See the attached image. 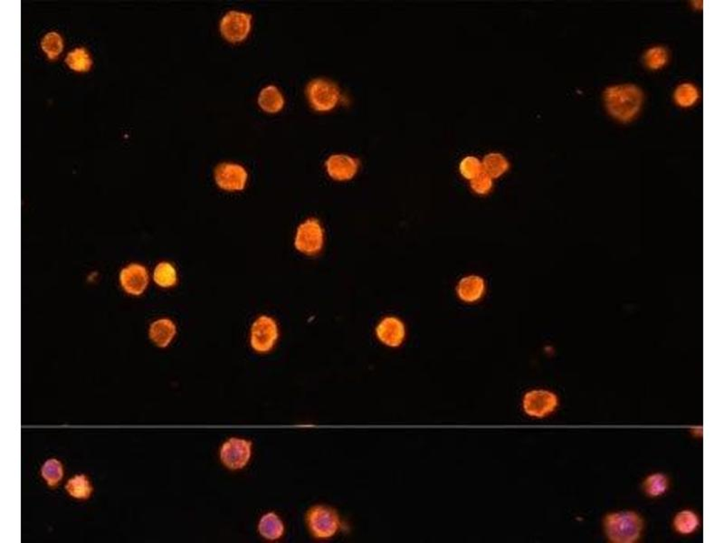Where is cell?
I'll return each instance as SVG.
<instances>
[{
  "label": "cell",
  "instance_id": "obj_7",
  "mask_svg": "<svg viewBox=\"0 0 724 543\" xmlns=\"http://www.w3.org/2000/svg\"><path fill=\"white\" fill-rule=\"evenodd\" d=\"M252 29V16L239 10H230L222 16L219 23L221 35L229 43L246 40Z\"/></svg>",
  "mask_w": 724,
  "mask_h": 543
},
{
  "label": "cell",
  "instance_id": "obj_19",
  "mask_svg": "<svg viewBox=\"0 0 724 543\" xmlns=\"http://www.w3.org/2000/svg\"><path fill=\"white\" fill-rule=\"evenodd\" d=\"M482 170L492 179H498L507 172L510 163L501 153H489L482 160Z\"/></svg>",
  "mask_w": 724,
  "mask_h": 543
},
{
  "label": "cell",
  "instance_id": "obj_16",
  "mask_svg": "<svg viewBox=\"0 0 724 543\" xmlns=\"http://www.w3.org/2000/svg\"><path fill=\"white\" fill-rule=\"evenodd\" d=\"M258 105L264 112L272 113H279L283 110L286 100L283 93L276 86H267L260 90L258 95Z\"/></svg>",
  "mask_w": 724,
  "mask_h": 543
},
{
  "label": "cell",
  "instance_id": "obj_27",
  "mask_svg": "<svg viewBox=\"0 0 724 543\" xmlns=\"http://www.w3.org/2000/svg\"><path fill=\"white\" fill-rule=\"evenodd\" d=\"M643 60L649 69L660 70L668 62V52L663 46H653L646 52Z\"/></svg>",
  "mask_w": 724,
  "mask_h": 543
},
{
  "label": "cell",
  "instance_id": "obj_29",
  "mask_svg": "<svg viewBox=\"0 0 724 543\" xmlns=\"http://www.w3.org/2000/svg\"><path fill=\"white\" fill-rule=\"evenodd\" d=\"M492 185H494V182H492V177L484 170L475 179H472L470 183L471 189L478 195H487L492 190Z\"/></svg>",
  "mask_w": 724,
  "mask_h": 543
},
{
  "label": "cell",
  "instance_id": "obj_4",
  "mask_svg": "<svg viewBox=\"0 0 724 543\" xmlns=\"http://www.w3.org/2000/svg\"><path fill=\"white\" fill-rule=\"evenodd\" d=\"M306 95L311 108L317 112H329L337 106L341 89L331 80L318 77L307 83Z\"/></svg>",
  "mask_w": 724,
  "mask_h": 543
},
{
  "label": "cell",
  "instance_id": "obj_23",
  "mask_svg": "<svg viewBox=\"0 0 724 543\" xmlns=\"http://www.w3.org/2000/svg\"><path fill=\"white\" fill-rule=\"evenodd\" d=\"M41 477L50 488H56L63 477L62 462L56 458H50L41 467Z\"/></svg>",
  "mask_w": 724,
  "mask_h": 543
},
{
  "label": "cell",
  "instance_id": "obj_3",
  "mask_svg": "<svg viewBox=\"0 0 724 543\" xmlns=\"http://www.w3.org/2000/svg\"><path fill=\"white\" fill-rule=\"evenodd\" d=\"M305 522L311 535L316 539L333 538L343 525L337 510L324 505H315L308 509Z\"/></svg>",
  "mask_w": 724,
  "mask_h": 543
},
{
  "label": "cell",
  "instance_id": "obj_6",
  "mask_svg": "<svg viewBox=\"0 0 724 543\" xmlns=\"http://www.w3.org/2000/svg\"><path fill=\"white\" fill-rule=\"evenodd\" d=\"M279 338L276 321L267 315L257 318L251 327L250 343L258 353H269Z\"/></svg>",
  "mask_w": 724,
  "mask_h": 543
},
{
  "label": "cell",
  "instance_id": "obj_13",
  "mask_svg": "<svg viewBox=\"0 0 724 543\" xmlns=\"http://www.w3.org/2000/svg\"><path fill=\"white\" fill-rule=\"evenodd\" d=\"M376 334L378 340L386 346L400 347L405 337V324L395 317L384 318L378 324Z\"/></svg>",
  "mask_w": 724,
  "mask_h": 543
},
{
  "label": "cell",
  "instance_id": "obj_21",
  "mask_svg": "<svg viewBox=\"0 0 724 543\" xmlns=\"http://www.w3.org/2000/svg\"><path fill=\"white\" fill-rule=\"evenodd\" d=\"M699 97L698 89L691 83H683L677 86L673 95L676 105L682 108H690L695 105Z\"/></svg>",
  "mask_w": 724,
  "mask_h": 543
},
{
  "label": "cell",
  "instance_id": "obj_26",
  "mask_svg": "<svg viewBox=\"0 0 724 543\" xmlns=\"http://www.w3.org/2000/svg\"><path fill=\"white\" fill-rule=\"evenodd\" d=\"M41 48L48 59H58L63 50L62 36L53 31L46 33L42 39Z\"/></svg>",
  "mask_w": 724,
  "mask_h": 543
},
{
  "label": "cell",
  "instance_id": "obj_10",
  "mask_svg": "<svg viewBox=\"0 0 724 543\" xmlns=\"http://www.w3.org/2000/svg\"><path fill=\"white\" fill-rule=\"evenodd\" d=\"M217 185L224 190L241 191L246 189L248 173L242 165L233 162H221L214 172Z\"/></svg>",
  "mask_w": 724,
  "mask_h": 543
},
{
  "label": "cell",
  "instance_id": "obj_20",
  "mask_svg": "<svg viewBox=\"0 0 724 543\" xmlns=\"http://www.w3.org/2000/svg\"><path fill=\"white\" fill-rule=\"evenodd\" d=\"M700 525L698 515L690 510L678 512L673 519V528L680 534L689 535L695 532Z\"/></svg>",
  "mask_w": 724,
  "mask_h": 543
},
{
  "label": "cell",
  "instance_id": "obj_11",
  "mask_svg": "<svg viewBox=\"0 0 724 543\" xmlns=\"http://www.w3.org/2000/svg\"><path fill=\"white\" fill-rule=\"evenodd\" d=\"M360 167V160L347 154H333L325 162V169L331 179L337 181L353 180Z\"/></svg>",
  "mask_w": 724,
  "mask_h": 543
},
{
  "label": "cell",
  "instance_id": "obj_22",
  "mask_svg": "<svg viewBox=\"0 0 724 543\" xmlns=\"http://www.w3.org/2000/svg\"><path fill=\"white\" fill-rule=\"evenodd\" d=\"M669 488V479L661 472L648 475L643 482V492L649 497H658L665 495Z\"/></svg>",
  "mask_w": 724,
  "mask_h": 543
},
{
  "label": "cell",
  "instance_id": "obj_18",
  "mask_svg": "<svg viewBox=\"0 0 724 543\" xmlns=\"http://www.w3.org/2000/svg\"><path fill=\"white\" fill-rule=\"evenodd\" d=\"M66 491L77 500H88L93 494V488L90 479L85 474H81L76 475L75 477L67 481Z\"/></svg>",
  "mask_w": 724,
  "mask_h": 543
},
{
  "label": "cell",
  "instance_id": "obj_9",
  "mask_svg": "<svg viewBox=\"0 0 724 543\" xmlns=\"http://www.w3.org/2000/svg\"><path fill=\"white\" fill-rule=\"evenodd\" d=\"M559 405L557 395L545 390L526 392L522 398V408L529 417L543 418L556 410Z\"/></svg>",
  "mask_w": 724,
  "mask_h": 543
},
{
  "label": "cell",
  "instance_id": "obj_5",
  "mask_svg": "<svg viewBox=\"0 0 724 543\" xmlns=\"http://www.w3.org/2000/svg\"><path fill=\"white\" fill-rule=\"evenodd\" d=\"M253 444L242 438L232 437L221 445L220 462L231 471L242 470L252 457Z\"/></svg>",
  "mask_w": 724,
  "mask_h": 543
},
{
  "label": "cell",
  "instance_id": "obj_15",
  "mask_svg": "<svg viewBox=\"0 0 724 543\" xmlns=\"http://www.w3.org/2000/svg\"><path fill=\"white\" fill-rule=\"evenodd\" d=\"M257 531L266 541L276 542L284 535L286 526L279 515L274 512H269L260 518Z\"/></svg>",
  "mask_w": 724,
  "mask_h": 543
},
{
  "label": "cell",
  "instance_id": "obj_1",
  "mask_svg": "<svg viewBox=\"0 0 724 543\" xmlns=\"http://www.w3.org/2000/svg\"><path fill=\"white\" fill-rule=\"evenodd\" d=\"M643 93L632 83L609 86L604 90L606 110L620 123L631 122L642 108Z\"/></svg>",
  "mask_w": 724,
  "mask_h": 543
},
{
  "label": "cell",
  "instance_id": "obj_17",
  "mask_svg": "<svg viewBox=\"0 0 724 543\" xmlns=\"http://www.w3.org/2000/svg\"><path fill=\"white\" fill-rule=\"evenodd\" d=\"M176 333V325L169 319L157 320L150 327V340L160 348L169 346Z\"/></svg>",
  "mask_w": 724,
  "mask_h": 543
},
{
  "label": "cell",
  "instance_id": "obj_12",
  "mask_svg": "<svg viewBox=\"0 0 724 543\" xmlns=\"http://www.w3.org/2000/svg\"><path fill=\"white\" fill-rule=\"evenodd\" d=\"M120 281L127 293L133 296H140L148 286V272L145 267L133 264L120 272Z\"/></svg>",
  "mask_w": 724,
  "mask_h": 543
},
{
  "label": "cell",
  "instance_id": "obj_14",
  "mask_svg": "<svg viewBox=\"0 0 724 543\" xmlns=\"http://www.w3.org/2000/svg\"><path fill=\"white\" fill-rule=\"evenodd\" d=\"M485 291L484 278L478 276L462 277L458 281L457 293L465 303L472 304L480 300Z\"/></svg>",
  "mask_w": 724,
  "mask_h": 543
},
{
  "label": "cell",
  "instance_id": "obj_24",
  "mask_svg": "<svg viewBox=\"0 0 724 543\" xmlns=\"http://www.w3.org/2000/svg\"><path fill=\"white\" fill-rule=\"evenodd\" d=\"M66 63L70 69L78 73L88 72L93 66L89 52L83 48H76L68 53Z\"/></svg>",
  "mask_w": 724,
  "mask_h": 543
},
{
  "label": "cell",
  "instance_id": "obj_2",
  "mask_svg": "<svg viewBox=\"0 0 724 543\" xmlns=\"http://www.w3.org/2000/svg\"><path fill=\"white\" fill-rule=\"evenodd\" d=\"M609 542L634 543L639 541L643 529V519L633 511L611 512L603 521Z\"/></svg>",
  "mask_w": 724,
  "mask_h": 543
},
{
  "label": "cell",
  "instance_id": "obj_28",
  "mask_svg": "<svg viewBox=\"0 0 724 543\" xmlns=\"http://www.w3.org/2000/svg\"><path fill=\"white\" fill-rule=\"evenodd\" d=\"M459 170L465 180H472L482 172V164L478 157L467 156L460 162Z\"/></svg>",
  "mask_w": 724,
  "mask_h": 543
},
{
  "label": "cell",
  "instance_id": "obj_25",
  "mask_svg": "<svg viewBox=\"0 0 724 543\" xmlns=\"http://www.w3.org/2000/svg\"><path fill=\"white\" fill-rule=\"evenodd\" d=\"M177 272L172 264L162 262L157 264L154 271V281L157 286L169 288L177 284Z\"/></svg>",
  "mask_w": 724,
  "mask_h": 543
},
{
  "label": "cell",
  "instance_id": "obj_8",
  "mask_svg": "<svg viewBox=\"0 0 724 543\" xmlns=\"http://www.w3.org/2000/svg\"><path fill=\"white\" fill-rule=\"evenodd\" d=\"M324 243V229L316 219H308L298 227L294 247L299 252L314 256L321 252Z\"/></svg>",
  "mask_w": 724,
  "mask_h": 543
}]
</instances>
